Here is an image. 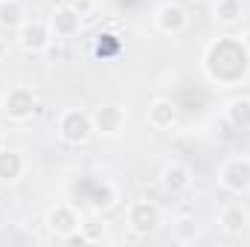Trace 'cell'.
<instances>
[{"label":"cell","mask_w":250,"mask_h":247,"mask_svg":"<svg viewBox=\"0 0 250 247\" xmlns=\"http://www.w3.org/2000/svg\"><path fill=\"white\" fill-rule=\"evenodd\" d=\"M6 56H9V41H6L3 32H0V62H6Z\"/></svg>","instance_id":"7402d4cb"},{"label":"cell","mask_w":250,"mask_h":247,"mask_svg":"<svg viewBox=\"0 0 250 247\" xmlns=\"http://www.w3.org/2000/svg\"><path fill=\"white\" fill-rule=\"evenodd\" d=\"M215 221H218V230L224 233V236H230V239H236V236H245L250 230V209L245 204H224L221 209H218V215H215Z\"/></svg>","instance_id":"7c38bea8"},{"label":"cell","mask_w":250,"mask_h":247,"mask_svg":"<svg viewBox=\"0 0 250 247\" xmlns=\"http://www.w3.org/2000/svg\"><path fill=\"white\" fill-rule=\"evenodd\" d=\"M6 145H9V128L0 125V148H6Z\"/></svg>","instance_id":"603a6c76"},{"label":"cell","mask_w":250,"mask_h":247,"mask_svg":"<svg viewBox=\"0 0 250 247\" xmlns=\"http://www.w3.org/2000/svg\"><path fill=\"white\" fill-rule=\"evenodd\" d=\"M56 131H59V140L64 145H73V148H82L93 140V120H90V111L84 108H67L62 111L59 123H56Z\"/></svg>","instance_id":"277c9868"},{"label":"cell","mask_w":250,"mask_h":247,"mask_svg":"<svg viewBox=\"0 0 250 247\" xmlns=\"http://www.w3.org/2000/svg\"><path fill=\"white\" fill-rule=\"evenodd\" d=\"M245 18V0H215L212 3V21L224 29L239 26Z\"/></svg>","instance_id":"2e32d148"},{"label":"cell","mask_w":250,"mask_h":247,"mask_svg":"<svg viewBox=\"0 0 250 247\" xmlns=\"http://www.w3.org/2000/svg\"><path fill=\"white\" fill-rule=\"evenodd\" d=\"M151 23H154V29H157L160 35L175 38V35H184V32L189 29V12H187L184 3H178V0H166V3H160V6L154 9Z\"/></svg>","instance_id":"52a82bcc"},{"label":"cell","mask_w":250,"mask_h":247,"mask_svg":"<svg viewBox=\"0 0 250 247\" xmlns=\"http://www.w3.org/2000/svg\"><path fill=\"white\" fill-rule=\"evenodd\" d=\"M157 181L163 186V192H169V195H184V192L192 189V169H189L187 163H181V160H169V163H163Z\"/></svg>","instance_id":"4fadbf2b"},{"label":"cell","mask_w":250,"mask_h":247,"mask_svg":"<svg viewBox=\"0 0 250 247\" xmlns=\"http://www.w3.org/2000/svg\"><path fill=\"white\" fill-rule=\"evenodd\" d=\"M38 108H41L38 93L29 84H9L0 93V114L15 125H23V123H29V120H35Z\"/></svg>","instance_id":"3957f363"},{"label":"cell","mask_w":250,"mask_h":247,"mask_svg":"<svg viewBox=\"0 0 250 247\" xmlns=\"http://www.w3.org/2000/svg\"><path fill=\"white\" fill-rule=\"evenodd\" d=\"M90 120H93V131L99 137H117V134H123L125 123H128V114L117 102H102V105H96L90 111Z\"/></svg>","instance_id":"9c48e42d"},{"label":"cell","mask_w":250,"mask_h":247,"mask_svg":"<svg viewBox=\"0 0 250 247\" xmlns=\"http://www.w3.org/2000/svg\"><path fill=\"white\" fill-rule=\"evenodd\" d=\"M70 6L82 15V21H84V18H90V15L96 12V0H70Z\"/></svg>","instance_id":"44dd1931"},{"label":"cell","mask_w":250,"mask_h":247,"mask_svg":"<svg viewBox=\"0 0 250 247\" xmlns=\"http://www.w3.org/2000/svg\"><path fill=\"white\" fill-rule=\"evenodd\" d=\"M15 41H18V47H21L26 56H41V53L50 50V44H53V32H50L47 21H35V18H29V21L15 32Z\"/></svg>","instance_id":"ba28073f"},{"label":"cell","mask_w":250,"mask_h":247,"mask_svg":"<svg viewBox=\"0 0 250 247\" xmlns=\"http://www.w3.org/2000/svg\"><path fill=\"white\" fill-rule=\"evenodd\" d=\"M26 175V157L23 151L6 145L0 148V186H12V184H21Z\"/></svg>","instance_id":"5bb4252c"},{"label":"cell","mask_w":250,"mask_h":247,"mask_svg":"<svg viewBox=\"0 0 250 247\" xmlns=\"http://www.w3.org/2000/svg\"><path fill=\"white\" fill-rule=\"evenodd\" d=\"M146 120H148V125H151L154 131H175L178 123H181V108H178V102L169 99V96H154V99L148 102Z\"/></svg>","instance_id":"8fae6325"},{"label":"cell","mask_w":250,"mask_h":247,"mask_svg":"<svg viewBox=\"0 0 250 247\" xmlns=\"http://www.w3.org/2000/svg\"><path fill=\"white\" fill-rule=\"evenodd\" d=\"M201 67L215 87H236V84H245L250 79V56L236 35L215 38L204 50Z\"/></svg>","instance_id":"6da1fadb"},{"label":"cell","mask_w":250,"mask_h":247,"mask_svg":"<svg viewBox=\"0 0 250 247\" xmlns=\"http://www.w3.org/2000/svg\"><path fill=\"white\" fill-rule=\"evenodd\" d=\"M70 245H102V242H111V233H108V227L105 224H82V230L73 236V239H67Z\"/></svg>","instance_id":"ffe728a7"},{"label":"cell","mask_w":250,"mask_h":247,"mask_svg":"<svg viewBox=\"0 0 250 247\" xmlns=\"http://www.w3.org/2000/svg\"><path fill=\"white\" fill-rule=\"evenodd\" d=\"M117 204H120V189H117V184H111V181H102V186L90 195V209L93 212H108Z\"/></svg>","instance_id":"d6986e66"},{"label":"cell","mask_w":250,"mask_h":247,"mask_svg":"<svg viewBox=\"0 0 250 247\" xmlns=\"http://www.w3.org/2000/svg\"><path fill=\"white\" fill-rule=\"evenodd\" d=\"M172 239L178 245H195L201 239V221L195 215H178L172 221Z\"/></svg>","instance_id":"ac0fdd59"},{"label":"cell","mask_w":250,"mask_h":247,"mask_svg":"<svg viewBox=\"0 0 250 247\" xmlns=\"http://www.w3.org/2000/svg\"><path fill=\"white\" fill-rule=\"evenodd\" d=\"M215 181L230 195H250V154H230L218 163Z\"/></svg>","instance_id":"5b68a950"},{"label":"cell","mask_w":250,"mask_h":247,"mask_svg":"<svg viewBox=\"0 0 250 247\" xmlns=\"http://www.w3.org/2000/svg\"><path fill=\"white\" fill-rule=\"evenodd\" d=\"M239 41H242V47L248 50V56H250V29H245V32L239 35Z\"/></svg>","instance_id":"cb8c5ba5"},{"label":"cell","mask_w":250,"mask_h":247,"mask_svg":"<svg viewBox=\"0 0 250 247\" xmlns=\"http://www.w3.org/2000/svg\"><path fill=\"white\" fill-rule=\"evenodd\" d=\"M82 224H84V218H82L79 206L70 204V201L53 204V206L44 212V227H47V233H50L53 239H62V242L73 239V236L82 230Z\"/></svg>","instance_id":"8992f818"},{"label":"cell","mask_w":250,"mask_h":247,"mask_svg":"<svg viewBox=\"0 0 250 247\" xmlns=\"http://www.w3.org/2000/svg\"><path fill=\"white\" fill-rule=\"evenodd\" d=\"M47 26H50V32H53V41H73V38L82 32V15H79L70 3H64V6H56V9L50 12Z\"/></svg>","instance_id":"30bf717a"},{"label":"cell","mask_w":250,"mask_h":247,"mask_svg":"<svg viewBox=\"0 0 250 247\" xmlns=\"http://www.w3.org/2000/svg\"><path fill=\"white\" fill-rule=\"evenodd\" d=\"M224 123L242 134L250 131V96H233L224 102Z\"/></svg>","instance_id":"9a60e30c"},{"label":"cell","mask_w":250,"mask_h":247,"mask_svg":"<svg viewBox=\"0 0 250 247\" xmlns=\"http://www.w3.org/2000/svg\"><path fill=\"white\" fill-rule=\"evenodd\" d=\"M166 221V212L157 201H146V198H137L125 206V230L137 239H148L154 236Z\"/></svg>","instance_id":"7a4b0ae2"},{"label":"cell","mask_w":250,"mask_h":247,"mask_svg":"<svg viewBox=\"0 0 250 247\" xmlns=\"http://www.w3.org/2000/svg\"><path fill=\"white\" fill-rule=\"evenodd\" d=\"M29 21L21 0H0V32H18Z\"/></svg>","instance_id":"e0dca14e"}]
</instances>
